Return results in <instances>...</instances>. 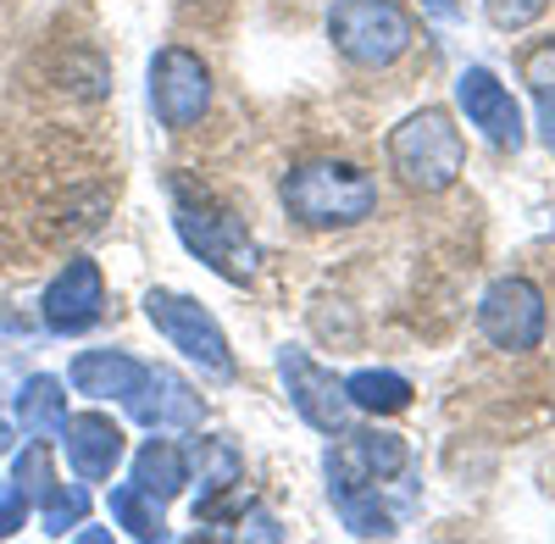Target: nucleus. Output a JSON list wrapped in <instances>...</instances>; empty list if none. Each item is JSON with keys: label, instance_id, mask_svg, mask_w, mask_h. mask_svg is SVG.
Segmentation results:
<instances>
[{"label": "nucleus", "instance_id": "25", "mask_svg": "<svg viewBox=\"0 0 555 544\" xmlns=\"http://www.w3.org/2000/svg\"><path fill=\"white\" fill-rule=\"evenodd\" d=\"M28 506H34V501H28L17 483H12V489H0V539H12V533L28 522Z\"/></svg>", "mask_w": 555, "mask_h": 544}, {"label": "nucleus", "instance_id": "9", "mask_svg": "<svg viewBox=\"0 0 555 544\" xmlns=\"http://www.w3.org/2000/svg\"><path fill=\"white\" fill-rule=\"evenodd\" d=\"M278 378H284V389H289V405L300 412V423L306 428H317V433H339V428H350V394H345V378H334L322 361H311L300 345H284L278 350Z\"/></svg>", "mask_w": 555, "mask_h": 544}, {"label": "nucleus", "instance_id": "23", "mask_svg": "<svg viewBox=\"0 0 555 544\" xmlns=\"http://www.w3.org/2000/svg\"><path fill=\"white\" fill-rule=\"evenodd\" d=\"M12 483L28 494V501H39V494L56 483V467H51V450H44V439L23 444V456L12 462Z\"/></svg>", "mask_w": 555, "mask_h": 544}, {"label": "nucleus", "instance_id": "18", "mask_svg": "<svg viewBox=\"0 0 555 544\" xmlns=\"http://www.w3.org/2000/svg\"><path fill=\"white\" fill-rule=\"evenodd\" d=\"M522 83L533 89V101H539V140L555 156V39L533 44V51L522 56Z\"/></svg>", "mask_w": 555, "mask_h": 544}, {"label": "nucleus", "instance_id": "14", "mask_svg": "<svg viewBox=\"0 0 555 544\" xmlns=\"http://www.w3.org/2000/svg\"><path fill=\"white\" fill-rule=\"evenodd\" d=\"M145 367L151 361H139V355H128V350H78L73 355V367H67V378H73V389L78 394H89V400H133V389L145 384Z\"/></svg>", "mask_w": 555, "mask_h": 544}, {"label": "nucleus", "instance_id": "7", "mask_svg": "<svg viewBox=\"0 0 555 544\" xmlns=\"http://www.w3.org/2000/svg\"><path fill=\"white\" fill-rule=\"evenodd\" d=\"M334 439H339V444H328V456H322L328 494L378 489V483L400 478L405 462H411L405 439H400V433H384V428H339Z\"/></svg>", "mask_w": 555, "mask_h": 544}, {"label": "nucleus", "instance_id": "20", "mask_svg": "<svg viewBox=\"0 0 555 544\" xmlns=\"http://www.w3.org/2000/svg\"><path fill=\"white\" fill-rule=\"evenodd\" d=\"M112 522H117L122 533H133V539H145V544L167 539L162 501H151V494L139 489V483H117V489H112Z\"/></svg>", "mask_w": 555, "mask_h": 544}, {"label": "nucleus", "instance_id": "16", "mask_svg": "<svg viewBox=\"0 0 555 544\" xmlns=\"http://www.w3.org/2000/svg\"><path fill=\"white\" fill-rule=\"evenodd\" d=\"M17 423H23L28 439H56L62 423H67V384L51 378V373H34L17 389Z\"/></svg>", "mask_w": 555, "mask_h": 544}, {"label": "nucleus", "instance_id": "27", "mask_svg": "<svg viewBox=\"0 0 555 544\" xmlns=\"http://www.w3.org/2000/svg\"><path fill=\"white\" fill-rule=\"evenodd\" d=\"M423 7H428L434 17H444V23H450V17H461V7H455V0H423Z\"/></svg>", "mask_w": 555, "mask_h": 544}, {"label": "nucleus", "instance_id": "28", "mask_svg": "<svg viewBox=\"0 0 555 544\" xmlns=\"http://www.w3.org/2000/svg\"><path fill=\"white\" fill-rule=\"evenodd\" d=\"M7 444H12V428H7V423H0V450H7Z\"/></svg>", "mask_w": 555, "mask_h": 544}, {"label": "nucleus", "instance_id": "19", "mask_svg": "<svg viewBox=\"0 0 555 544\" xmlns=\"http://www.w3.org/2000/svg\"><path fill=\"white\" fill-rule=\"evenodd\" d=\"M190 467L201 472V501H211V494L245 483V462H240V450L228 444V439H195Z\"/></svg>", "mask_w": 555, "mask_h": 544}, {"label": "nucleus", "instance_id": "3", "mask_svg": "<svg viewBox=\"0 0 555 544\" xmlns=\"http://www.w3.org/2000/svg\"><path fill=\"white\" fill-rule=\"evenodd\" d=\"M389 172L411 195L455 190V178L467 172V140H461V128L450 122V112H439V106L411 112L389 133Z\"/></svg>", "mask_w": 555, "mask_h": 544}, {"label": "nucleus", "instance_id": "13", "mask_svg": "<svg viewBox=\"0 0 555 544\" xmlns=\"http://www.w3.org/2000/svg\"><path fill=\"white\" fill-rule=\"evenodd\" d=\"M133 417L145 423L151 433H178V428H201V417H206V405H201V394L183 384L172 367H145V384L133 389Z\"/></svg>", "mask_w": 555, "mask_h": 544}, {"label": "nucleus", "instance_id": "8", "mask_svg": "<svg viewBox=\"0 0 555 544\" xmlns=\"http://www.w3.org/2000/svg\"><path fill=\"white\" fill-rule=\"evenodd\" d=\"M478 328L494 350H539L544 345V328H550V306H544V289L533 279H494L478 300Z\"/></svg>", "mask_w": 555, "mask_h": 544}, {"label": "nucleus", "instance_id": "10", "mask_svg": "<svg viewBox=\"0 0 555 544\" xmlns=\"http://www.w3.org/2000/svg\"><path fill=\"white\" fill-rule=\"evenodd\" d=\"M39 316H44V328L73 339V334H89L106 316V279H101V267L89 261V256H73L51 284H44L39 295Z\"/></svg>", "mask_w": 555, "mask_h": 544}, {"label": "nucleus", "instance_id": "6", "mask_svg": "<svg viewBox=\"0 0 555 544\" xmlns=\"http://www.w3.org/2000/svg\"><path fill=\"white\" fill-rule=\"evenodd\" d=\"M145 95H151V112L162 128L183 133V128H195L211 106V67L195 56V51H183V44H162V51L151 56V73H145Z\"/></svg>", "mask_w": 555, "mask_h": 544}, {"label": "nucleus", "instance_id": "5", "mask_svg": "<svg viewBox=\"0 0 555 544\" xmlns=\"http://www.w3.org/2000/svg\"><path fill=\"white\" fill-rule=\"evenodd\" d=\"M145 316H151V328H156L183 361H195L206 378H234V373H240V361H234V350H228L222 323H217L201 300L178 295V289H151V295H145Z\"/></svg>", "mask_w": 555, "mask_h": 544}, {"label": "nucleus", "instance_id": "15", "mask_svg": "<svg viewBox=\"0 0 555 544\" xmlns=\"http://www.w3.org/2000/svg\"><path fill=\"white\" fill-rule=\"evenodd\" d=\"M128 483H139L162 506L178 501L183 483H190V450H178L172 439H145V444L133 450V478Z\"/></svg>", "mask_w": 555, "mask_h": 544}, {"label": "nucleus", "instance_id": "1", "mask_svg": "<svg viewBox=\"0 0 555 544\" xmlns=\"http://www.w3.org/2000/svg\"><path fill=\"white\" fill-rule=\"evenodd\" d=\"M278 200H284V211L300 229L334 234V229H356V222H366L378 211V184H373V172H361L356 161L317 156V161H300V167L284 172Z\"/></svg>", "mask_w": 555, "mask_h": 544}, {"label": "nucleus", "instance_id": "17", "mask_svg": "<svg viewBox=\"0 0 555 544\" xmlns=\"http://www.w3.org/2000/svg\"><path fill=\"white\" fill-rule=\"evenodd\" d=\"M345 394H350V405L356 412H366V417H395V412H405L411 405V378L405 373H389V367H361V373H350L345 378Z\"/></svg>", "mask_w": 555, "mask_h": 544}, {"label": "nucleus", "instance_id": "12", "mask_svg": "<svg viewBox=\"0 0 555 544\" xmlns=\"http://www.w3.org/2000/svg\"><path fill=\"white\" fill-rule=\"evenodd\" d=\"M56 444L67 450V462L83 483H106L128 450V433L106 417V412H73L56 433Z\"/></svg>", "mask_w": 555, "mask_h": 544}, {"label": "nucleus", "instance_id": "2", "mask_svg": "<svg viewBox=\"0 0 555 544\" xmlns=\"http://www.w3.org/2000/svg\"><path fill=\"white\" fill-rule=\"evenodd\" d=\"M167 195H172V229H178L183 250L195 261H206L217 279L250 284L261 267V250H256V234L245 222L228 206H217L206 190H195L190 178H167Z\"/></svg>", "mask_w": 555, "mask_h": 544}, {"label": "nucleus", "instance_id": "26", "mask_svg": "<svg viewBox=\"0 0 555 544\" xmlns=\"http://www.w3.org/2000/svg\"><path fill=\"white\" fill-rule=\"evenodd\" d=\"M240 528H245V539H284V528H278L267 511H256V506L240 517Z\"/></svg>", "mask_w": 555, "mask_h": 544}, {"label": "nucleus", "instance_id": "11", "mask_svg": "<svg viewBox=\"0 0 555 544\" xmlns=\"http://www.w3.org/2000/svg\"><path fill=\"white\" fill-rule=\"evenodd\" d=\"M455 106L494 151H522V140H528L522 133V106L489 67H467L455 78Z\"/></svg>", "mask_w": 555, "mask_h": 544}, {"label": "nucleus", "instance_id": "22", "mask_svg": "<svg viewBox=\"0 0 555 544\" xmlns=\"http://www.w3.org/2000/svg\"><path fill=\"white\" fill-rule=\"evenodd\" d=\"M334 511L356 539H395V517L378 506V489H356V494H334Z\"/></svg>", "mask_w": 555, "mask_h": 544}, {"label": "nucleus", "instance_id": "24", "mask_svg": "<svg viewBox=\"0 0 555 544\" xmlns=\"http://www.w3.org/2000/svg\"><path fill=\"white\" fill-rule=\"evenodd\" d=\"M483 12H489V23L500 34H522V28H533L550 12V0H483Z\"/></svg>", "mask_w": 555, "mask_h": 544}, {"label": "nucleus", "instance_id": "4", "mask_svg": "<svg viewBox=\"0 0 555 544\" xmlns=\"http://www.w3.org/2000/svg\"><path fill=\"white\" fill-rule=\"evenodd\" d=\"M328 39L350 67L384 73L416 44V23L400 0H334Z\"/></svg>", "mask_w": 555, "mask_h": 544}, {"label": "nucleus", "instance_id": "21", "mask_svg": "<svg viewBox=\"0 0 555 544\" xmlns=\"http://www.w3.org/2000/svg\"><path fill=\"white\" fill-rule=\"evenodd\" d=\"M83 517H89V489L83 483H51L39 494V528L51 533V539H67L73 528H83Z\"/></svg>", "mask_w": 555, "mask_h": 544}]
</instances>
